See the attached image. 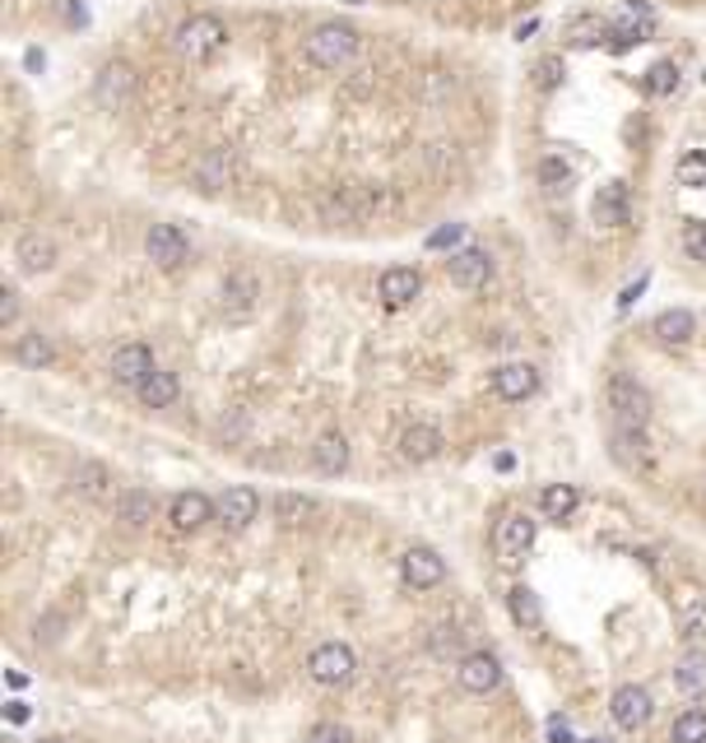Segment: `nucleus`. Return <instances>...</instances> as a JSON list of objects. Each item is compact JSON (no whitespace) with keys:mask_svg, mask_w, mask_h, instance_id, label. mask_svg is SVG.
I'll list each match as a JSON object with an SVG mask.
<instances>
[{"mask_svg":"<svg viewBox=\"0 0 706 743\" xmlns=\"http://www.w3.org/2000/svg\"><path fill=\"white\" fill-rule=\"evenodd\" d=\"M14 321H19V294L6 284L0 288V326H14Z\"/></svg>","mask_w":706,"mask_h":743,"instance_id":"nucleus-42","label":"nucleus"},{"mask_svg":"<svg viewBox=\"0 0 706 743\" xmlns=\"http://www.w3.org/2000/svg\"><path fill=\"white\" fill-rule=\"evenodd\" d=\"M311 465H317V474H326V479L345 474L349 469V442H345V433H321L317 446H311Z\"/></svg>","mask_w":706,"mask_h":743,"instance_id":"nucleus-22","label":"nucleus"},{"mask_svg":"<svg viewBox=\"0 0 706 743\" xmlns=\"http://www.w3.org/2000/svg\"><path fill=\"white\" fill-rule=\"evenodd\" d=\"M256 516H260V493H256V488H247V484L223 488V497H219V521H223L228 529H247Z\"/></svg>","mask_w":706,"mask_h":743,"instance_id":"nucleus-17","label":"nucleus"},{"mask_svg":"<svg viewBox=\"0 0 706 743\" xmlns=\"http://www.w3.org/2000/svg\"><path fill=\"white\" fill-rule=\"evenodd\" d=\"M456 683H460V693H469V697H488L493 687L503 683V660L493 651H469V655H460V665H456Z\"/></svg>","mask_w":706,"mask_h":743,"instance_id":"nucleus-8","label":"nucleus"},{"mask_svg":"<svg viewBox=\"0 0 706 743\" xmlns=\"http://www.w3.org/2000/svg\"><path fill=\"white\" fill-rule=\"evenodd\" d=\"M215 516H219V502L209 497V493H200V488L177 493V497L168 502V521H172V529H181V535H191V529L209 525Z\"/></svg>","mask_w":706,"mask_h":743,"instance_id":"nucleus-10","label":"nucleus"},{"mask_svg":"<svg viewBox=\"0 0 706 743\" xmlns=\"http://www.w3.org/2000/svg\"><path fill=\"white\" fill-rule=\"evenodd\" d=\"M172 47H177V57H181V61L205 66V61H215L219 51L228 47V29H223V19H219V14H191V19H181V23H177Z\"/></svg>","mask_w":706,"mask_h":743,"instance_id":"nucleus-1","label":"nucleus"},{"mask_svg":"<svg viewBox=\"0 0 706 743\" xmlns=\"http://www.w3.org/2000/svg\"><path fill=\"white\" fill-rule=\"evenodd\" d=\"M642 85H646V93H656V98L674 93V89H678V66H674V61H656V66L646 70Z\"/></svg>","mask_w":706,"mask_h":743,"instance_id":"nucleus-37","label":"nucleus"},{"mask_svg":"<svg viewBox=\"0 0 706 743\" xmlns=\"http://www.w3.org/2000/svg\"><path fill=\"white\" fill-rule=\"evenodd\" d=\"M535 521L526 512H507L498 525H493V557H498L503 567H516L520 557L535 548Z\"/></svg>","mask_w":706,"mask_h":743,"instance_id":"nucleus-5","label":"nucleus"},{"mask_svg":"<svg viewBox=\"0 0 706 743\" xmlns=\"http://www.w3.org/2000/svg\"><path fill=\"white\" fill-rule=\"evenodd\" d=\"M674 683H678V693H688V697H702L706 693V651H688L684 660L674 665Z\"/></svg>","mask_w":706,"mask_h":743,"instance_id":"nucleus-26","label":"nucleus"},{"mask_svg":"<svg viewBox=\"0 0 706 743\" xmlns=\"http://www.w3.org/2000/svg\"><path fill=\"white\" fill-rule=\"evenodd\" d=\"M577 507H581V488L577 484H548L544 493H539V512H544V521H571L577 516Z\"/></svg>","mask_w":706,"mask_h":743,"instance_id":"nucleus-23","label":"nucleus"},{"mask_svg":"<svg viewBox=\"0 0 706 743\" xmlns=\"http://www.w3.org/2000/svg\"><path fill=\"white\" fill-rule=\"evenodd\" d=\"M307 743H311V739H307Z\"/></svg>","mask_w":706,"mask_h":743,"instance_id":"nucleus-51","label":"nucleus"},{"mask_svg":"<svg viewBox=\"0 0 706 743\" xmlns=\"http://www.w3.org/2000/svg\"><path fill=\"white\" fill-rule=\"evenodd\" d=\"M108 484H112V474L98 460H84L80 469H74V488H80L84 497H108Z\"/></svg>","mask_w":706,"mask_h":743,"instance_id":"nucleus-34","label":"nucleus"},{"mask_svg":"<svg viewBox=\"0 0 706 743\" xmlns=\"http://www.w3.org/2000/svg\"><path fill=\"white\" fill-rule=\"evenodd\" d=\"M10 721L23 725V721H29V706H23V702H10Z\"/></svg>","mask_w":706,"mask_h":743,"instance_id":"nucleus-46","label":"nucleus"},{"mask_svg":"<svg viewBox=\"0 0 706 743\" xmlns=\"http://www.w3.org/2000/svg\"><path fill=\"white\" fill-rule=\"evenodd\" d=\"M586 743H605V739H586Z\"/></svg>","mask_w":706,"mask_h":743,"instance_id":"nucleus-50","label":"nucleus"},{"mask_svg":"<svg viewBox=\"0 0 706 743\" xmlns=\"http://www.w3.org/2000/svg\"><path fill=\"white\" fill-rule=\"evenodd\" d=\"M432 651H437V655L460 651V632H456L451 623H441V627H437V636H432Z\"/></svg>","mask_w":706,"mask_h":743,"instance_id":"nucleus-41","label":"nucleus"},{"mask_svg":"<svg viewBox=\"0 0 706 743\" xmlns=\"http://www.w3.org/2000/svg\"><path fill=\"white\" fill-rule=\"evenodd\" d=\"M627 219H633V196H627V186L623 181H605L595 191V224L623 228Z\"/></svg>","mask_w":706,"mask_h":743,"instance_id":"nucleus-20","label":"nucleus"},{"mask_svg":"<svg viewBox=\"0 0 706 743\" xmlns=\"http://www.w3.org/2000/svg\"><path fill=\"white\" fill-rule=\"evenodd\" d=\"M400 581L409 591H432V586H441L447 581V557H441L437 548H428V544H414V548H405V557H400Z\"/></svg>","mask_w":706,"mask_h":743,"instance_id":"nucleus-7","label":"nucleus"},{"mask_svg":"<svg viewBox=\"0 0 706 743\" xmlns=\"http://www.w3.org/2000/svg\"><path fill=\"white\" fill-rule=\"evenodd\" d=\"M358 57V29L354 23H339V19H326L311 29L307 38V61L317 70H345L349 61Z\"/></svg>","mask_w":706,"mask_h":743,"instance_id":"nucleus-2","label":"nucleus"},{"mask_svg":"<svg viewBox=\"0 0 706 743\" xmlns=\"http://www.w3.org/2000/svg\"><path fill=\"white\" fill-rule=\"evenodd\" d=\"M642 294H646V275H637V284H627L623 294H618V311H627V307H633Z\"/></svg>","mask_w":706,"mask_h":743,"instance_id":"nucleus-44","label":"nucleus"},{"mask_svg":"<svg viewBox=\"0 0 706 743\" xmlns=\"http://www.w3.org/2000/svg\"><path fill=\"white\" fill-rule=\"evenodd\" d=\"M317 516V497H307V493H279L275 497V521L279 525H302Z\"/></svg>","mask_w":706,"mask_h":743,"instance_id":"nucleus-31","label":"nucleus"},{"mask_svg":"<svg viewBox=\"0 0 706 743\" xmlns=\"http://www.w3.org/2000/svg\"><path fill=\"white\" fill-rule=\"evenodd\" d=\"M307 739H311V743H349V730H345V725H317Z\"/></svg>","mask_w":706,"mask_h":743,"instance_id":"nucleus-43","label":"nucleus"},{"mask_svg":"<svg viewBox=\"0 0 706 743\" xmlns=\"http://www.w3.org/2000/svg\"><path fill=\"white\" fill-rule=\"evenodd\" d=\"M609 715H614L618 730L637 734V730L650 725V715H656V697H650L642 683H623V687H614V697H609Z\"/></svg>","mask_w":706,"mask_h":743,"instance_id":"nucleus-6","label":"nucleus"},{"mask_svg":"<svg viewBox=\"0 0 706 743\" xmlns=\"http://www.w3.org/2000/svg\"><path fill=\"white\" fill-rule=\"evenodd\" d=\"M684 251L706 265V224H688V228H684Z\"/></svg>","mask_w":706,"mask_h":743,"instance_id":"nucleus-40","label":"nucleus"},{"mask_svg":"<svg viewBox=\"0 0 706 743\" xmlns=\"http://www.w3.org/2000/svg\"><path fill=\"white\" fill-rule=\"evenodd\" d=\"M136 395L145 409H168L181 395V382H177V371H153V377H145V386H136Z\"/></svg>","mask_w":706,"mask_h":743,"instance_id":"nucleus-24","label":"nucleus"},{"mask_svg":"<svg viewBox=\"0 0 706 743\" xmlns=\"http://www.w3.org/2000/svg\"><path fill=\"white\" fill-rule=\"evenodd\" d=\"M674 632H678V642H688V646L706 642V604H702V600H688V604L674 614Z\"/></svg>","mask_w":706,"mask_h":743,"instance_id":"nucleus-30","label":"nucleus"},{"mask_svg":"<svg viewBox=\"0 0 706 743\" xmlns=\"http://www.w3.org/2000/svg\"><path fill=\"white\" fill-rule=\"evenodd\" d=\"M650 335H656L660 344H669V349H684V344L697 335V316L688 307H669L656 316V326H650Z\"/></svg>","mask_w":706,"mask_h":743,"instance_id":"nucleus-21","label":"nucleus"},{"mask_svg":"<svg viewBox=\"0 0 706 743\" xmlns=\"http://www.w3.org/2000/svg\"><path fill=\"white\" fill-rule=\"evenodd\" d=\"M539 186H544L548 196H567L571 191V164H563L558 153L544 158V164H539Z\"/></svg>","mask_w":706,"mask_h":743,"instance_id":"nucleus-35","label":"nucleus"},{"mask_svg":"<svg viewBox=\"0 0 706 743\" xmlns=\"http://www.w3.org/2000/svg\"><path fill=\"white\" fill-rule=\"evenodd\" d=\"M251 307H256V279H251V275H232V279L223 284V311L247 316Z\"/></svg>","mask_w":706,"mask_h":743,"instance_id":"nucleus-32","label":"nucleus"},{"mask_svg":"<svg viewBox=\"0 0 706 743\" xmlns=\"http://www.w3.org/2000/svg\"><path fill=\"white\" fill-rule=\"evenodd\" d=\"M14 260L23 275H47L51 265H57V242H51L47 232H23L14 242Z\"/></svg>","mask_w":706,"mask_h":743,"instance_id":"nucleus-18","label":"nucleus"},{"mask_svg":"<svg viewBox=\"0 0 706 743\" xmlns=\"http://www.w3.org/2000/svg\"><path fill=\"white\" fill-rule=\"evenodd\" d=\"M507 608H511V618L526 627V632H539V627H544V608H539V595H535L530 586H511Z\"/></svg>","mask_w":706,"mask_h":743,"instance_id":"nucleus-29","label":"nucleus"},{"mask_svg":"<svg viewBox=\"0 0 706 743\" xmlns=\"http://www.w3.org/2000/svg\"><path fill=\"white\" fill-rule=\"evenodd\" d=\"M153 354L145 349V344H121V349L112 354V377L121 386H145V377H153Z\"/></svg>","mask_w":706,"mask_h":743,"instance_id":"nucleus-19","label":"nucleus"},{"mask_svg":"<svg viewBox=\"0 0 706 743\" xmlns=\"http://www.w3.org/2000/svg\"><path fill=\"white\" fill-rule=\"evenodd\" d=\"M93 98H98L102 112H121L126 102L136 98V70H130L126 61H108L93 79Z\"/></svg>","mask_w":706,"mask_h":743,"instance_id":"nucleus-9","label":"nucleus"},{"mask_svg":"<svg viewBox=\"0 0 706 743\" xmlns=\"http://www.w3.org/2000/svg\"><path fill=\"white\" fill-rule=\"evenodd\" d=\"M488 275H493V256H488L484 247H460V251H451V260H447V279H451L456 288H484Z\"/></svg>","mask_w":706,"mask_h":743,"instance_id":"nucleus-12","label":"nucleus"},{"mask_svg":"<svg viewBox=\"0 0 706 743\" xmlns=\"http://www.w3.org/2000/svg\"><path fill=\"white\" fill-rule=\"evenodd\" d=\"M145 251H149V260L159 265V270H177V265L191 256V242H187V232H181L177 224H153L149 237H145Z\"/></svg>","mask_w":706,"mask_h":743,"instance_id":"nucleus-11","label":"nucleus"},{"mask_svg":"<svg viewBox=\"0 0 706 743\" xmlns=\"http://www.w3.org/2000/svg\"><path fill=\"white\" fill-rule=\"evenodd\" d=\"M465 242V224H441L437 232H428V251H447Z\"/></svg>","mask_w":706,"mask_h":743,"instance_id":"nucleus-39","label":"nucleus"},{"mask_svg":"<svg viewBox=\"0 0 706 743\" xmlns=\"http://www.w3.org/2000/svg\"><path fill=\"white\" fill-rule=\"evenodd\" d=\"M563 85V57H544V61H535V89H558Z\"/></svg>","mask_w":706,"mask_h":743,"instance_id":"nucleus-38","label":"nucleus"},{"mask_svg":"<svg viewBox=\"0 0 706 743\" xmlns=\"http://www.w3.org/2000/svg\"><path fill=\"white\" fill-rule=\"evenodd\" d=\"M51 358H57V344H51L42 330L19 335V344H14V363H19V367L42 371V367H51Z\"/></svg>","mask_w":706,"mask_h":743,"instance_id":"nucleus-25","label":"nucleus"},{"mask_svg":"<svg viewBox=\"0 0 706 743\" xmlns=\"http://www.w3.org/2000/svg\"><path fill=\"white\" fill-rule=\"evenodd\" d=\"M605 400H609V414H614V428H642L650 423V390L627 377V371H614L609 386H605Z\"/></svg>","mask_w":706,"mask_h":743,"instance_id":"nucleus-3","label":"nucleus"},{"mask_svg":"<svg viewBox=\"0 0 706 743\" xmlns=\"http://www.w3.org/2000/svg\"><path fill=\"white\" fill-rule=\"evenodd\" d=\"M396 446H400V460H409V465H428V460L441 456L447 437H441V433L432 428V423H409Z\"/></svg>","mask_w":706,"mask_h":743,"instance_id":"nucleus-15","label":"nucleus"},{"mask_svg":"<svg viewBox=\"0 0 706 743\" xmlns=\"http://www.w3.org/2000/svg\"><path fill=\"white\" fill-rule=\"evenodd\" d=\"M669 743H706V711H702V706H688L684 715H674Z\"/></svg>","mask_w":706,"mask_h":743,"instance_id":"nucleus-33","label":"nucleus"},{"mask_svg":"<svg viewBox=\"0 0 706 743\" xmlns=\"http://www.w3.org/2000/svg\"><path fill=\"white\" fill-rule=\"evenodd\" d=\"M548 730H554V743H571V730H567L563 721H554V725H548Z\"/></svg>","mask_w":706,"mask_h":743,"instance_id":"nucleus-47","label":"nucleus"},{"mask_svg":"<svg viewBox=\"0 0 706 743\" xmlns=\"http://www.w3.org/2000/svg\"><path fill=\"white\" fill-rule=\"evenodd\" d=\"M38 743H66V739H38Z\"/></svg>","mask_w":706,"mask_h":743,"instance_id":"nucleus-49","label":"nucleus"},{"mask_svg":"<svg viewBox=\"0 0 706 743\" xmlns=\"http://www.w3.org/2000/svg\"><path fill=\"white\" fill-rule=\"evenodd\" d=\"M614 456H618L627 469H646V465H650L646 433H642V428H614Z\"/></svg>","mask_w":706,"mask_h":743,"instance_id":"nucleus-27","label":"nucleus"},{"mask_svg":"<svg viewBox=\"0 0 706 743\" xmlns=\"http://www.w3.org/2000/svg\"><path fill=\"white\" fill-rule=\"evenodd\" d=\"M70 23H89V14H84L80 0H70Z\"/></svg>","mask_w":706,"mask_h":743,"instance_id":"nucleus-48","label":"nucleus"},{"mask_svg":"<svg viewBox=\"0 0 706 743\" xmlns=\"http://www.w3.org/2000/svg\"><path fill=\"white\" fill-rule=\"evenodd\" d=\"M493 390H498V400L520 405V400H530V395L539 390V371L530 363H503L498 371H493Z\"/></svg>","mask_w":706,"mask_h":743,"instance_id":"nucleus-14","label":"nucleus"},{"mask_svg":"<svg viewBox=\"0 0 706 743\" xmlns=\"http://www.w3.org/2000/svg\"><path fill=\"white\" fill-rule=\"evenodd\" d=\"M196 177H200V191H223L228 177H232V158L228 149H209L200 164H196Z\"/></svg>","mask_w":706,"mask_h":743,"instance_id":"nucleus-28","label":"nucleus"},{"mask_svg":"<svg viewBox=\"0 0 706 743\" xmlns=\"http://www.w3.org/2000/svg\"><path fill=\"white\" fill-rule=\"evenodd\" d=\"M418 294H424V275L414 270V265H390V270L381 275V284H377V298L396 311V307H409Z\"/></svg>","mask_w":706,"mask_h":743,"instance_id":"nucleus-13","label":"nucleus"},{"mask_svg":"<svg viewBox=\"0 0 706 743\" xmlns=\"http://www.w3.org/2000/svg\"><path fill=\"white\" fill-rule=\"evenodd\" d=\"M23 66H29V70H42V66H47V57H42L38 47H29V57H23Z\"/></svg>","mask_w":706,"mask_h":743,"instance_id":"nucleus-45","label":"nucleus"},{"mask_svg":"<svg viewBox=\"0 0 706 743\" xmlns=\"http://www.w3.org/2000/svg\"><path fill=\"white\" fill-rule=\"evenodd\" d=\"M674 177H678V186H693V191H706V153H702V149H688V153L674 164Z\"/></svg>","mask_w":706,"mask_h":743,"instance_id":"nucleus-36","label":"nucleus"},{"mask_svg":"<svg viewBox=\"0 0 706 743\" xmlns=\"http://www.w3.org/2000/svg\"><path fill=\"white\" fill-rule=\"evenodd\" d=\"M112 512L126 529H145V525H153V516H159V497H153L149 488H121L112 497Z\"/></svg>","mask_w":706,"mask_h":743,"instance_id":"nucleus-16","label":"nucleus"},{"mask_svg":"<svg viewBox=\"0 0 706 743\" xmlns=\"http://www.w3.org/2000/svg\"><path fill=\"white\" fill-rule=\"evenodd\" d=\"M354 674H358V655L345 642H321L307 655V678L321 687H345Z\"/></svg>","mask_w":706,"mask_h":743,"instance_id":"nucleus-4","label":"nucleus"}]
</instances>
